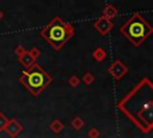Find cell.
Masks as SVG:
<instances>
[{
	"instance_id": "1",
	"label": "cell",
	"mask_w": 153,
	"mask_h": 138,
	"mask_svg": "<svg viewBox=\"0 0 153 138\" xmlns=\"http://www.w3.org/2000/svg\"><path fill=\"white\" fill-rule=\"evenodd\" d=\"M39 34L54 49L59 50L74 35V28L72 24L63 22L59 17H55L41 30Z\"/></svg>"
},
{
	"instance_id": "2",
	"label": "cell",
	"mask_w": 153,
	"mask_h": 138,
	"mask_svg": "<svg viewBox=\"0 0 153 138\" xmlns=\"http://www.w3.org/2000/svg\"><path fill=\"white\" fill-rule=\"evenodd\" d=\"M120 31L131 42L133 46L140 47L153 30L151 25L140 16V13H134L126 23L122 24Z\"/></svg>"
},
{
	"instance_id": "3",
	"label": "cell",
	"mask_w": 153,
	"mask_h": 138,
	"mask_svg": "<svg viewBox=\"0 0 153 138\" xmlns=\"http://www.w3.org/2000/svg\"><path fill=\"white\" fill-rule=\"evenodd\" d=\"M23 71L19 82L31 92L33 96H38L53 80L51 76L45 72L38 64H32Z\"/></svg>"
},
{
	"instance_id": "4",
	"label": "cell",
	"mask_w": 153,
	"mask_h": 138,
	"mask_svg": "<svg viewBox=\"0 0 153 138\" xmlns=\"http://www.w3.org/2000/svg\"><path fill=\"white\" fill-rule=\"evenodd\" d=\"M108 72L110 73V76L115 79V80H120L127 72H128V68L126 65H123V62L121 60H116L115 62H112L109 68H108Z\"/></svg>"
},
{
	"instance_id": "5",
	"label": "cell",
	"mask_w": 153,
	"mask_h": 138,
	"mask_svg": "<svg viewBox=\"0 0 153 138\" xmlns=\"http://www.w3.org/2000/svg\"><path fill=\"white\" fill-rule=\"evenodd\" d=\"M112 22L106 18L105 16H102L98 18V20L94 23V29L100 34V35H106L111 29H112Z\"/></svg>"
},
{
	"instance_id": "6",
	"label": "cell",
	"mask_w": 153,
	"mask_h": 138,
	"mask_svg": "<svg viewBox=\"0 0 153 138\" xmlns=\"http://www.w3.org/2000/svg\"><path fill=\"white\" fill-rule=\"evenodd\" d=\"M4 130L6 131V133H7L10 137H16V136L23 130V126H22L16 119H11V120H7L6 126H5Z\"/></svg>"
},
{
	"instance_id": "7",
	"label": "cell",
	"mask_w": 153,
	"mask_h": 138,
	"mask_svg": "<svg viewBox=\"0 0 153 138\" xmlns=\"http://www.w3.org/2000/svg\"><path fill=\"white\" fill-rule=\"evenodd\" d=\"M19 61L22 62V65L24 67H29V66H31L35 62V58L32 56V54L30 52L25 50L22 55H19Z\"/></svg>"
},
{
	"instance_id": "8",
	"label": "cell",
	"mask_w": 153,
	"mask_h": 138,
	"mask_svg": "<svg viewBox=\"0 0 153 138\" xmlns=\"http://www.w3.org/2000/svg\"><path fill=\"white\" fill-rule=\"evenodd\" d=\"M117 14V10L112 6V5H108L104 10H103V16H105L106 18H114Z\"/></svg>"
},
{
	"instance_id": "9",
	"label": "cell",
	"mask_w": 153,
	"mask_h": 138,
	"mask_svg": "<svg viewBox=\"0 0 153 138\" xmlns=\"http://www.w3.org/2000/svg\"><path fill=\"white\" fill-rule=\"evenodd\" d=\"M93 58L96 59V60H98V61H102V60H104L105 58H106V52L103 49V48H97L94 52H93Z\"/></svg>"
},
{
	"instance_id": "10",
	"label": "cell",
	"mask_w": 153,
	"mask_h": 138,
	"mask_svg": "<svg viewBox=\"0 0 153 138\" xmlns=\"http://www.w3.org/2000/svg\"><path fill=\"white\" fill-rule=\"evenodd\" d=\"M50 128L53 130L54 133H59V132L63 128V125H62V122H61L59 119H54L53 122L50 124Z\"/></svg>"
},
{
	"instance_id": "11",
	"label": "cell",
	"mask_w": 153,
	"mask_h": 138,
	"mask_svg": "<svg viewBox=\"0 0 153 138\" xmlns=\"http://www.w3.org/2000/svg\"><path fill=\"white\" fill-rule=\"evenodd\" d=\"M72 126H73L74 130H80V128L84 126V121L81 120V118L76 116V118L73 119V121H72Z\"/></svg>"
},
{
	"instance_id": "12",
	"label": "cell",
	"mask_w": 153,
	"mask_h": 138,
	"mask_svg": "<svg viewBox=\"0 0 153 138\" xmlns=\"http://www.w3.org/2000/svg\"><path fill=\"white\" fill-rule=\"evenodd\" d=\"M82 82L85 83V84H91L92 82H93V74L91 73V72H86L85 74H84V77H82Z\"/></svg>"
},
{
	"instance_id": "13",
	"label": "cell",
	"mask_w": 153,
	"mask_h": 138,
	"mask_svg": "<svg viewBox=\"0 0 153 138\" xmlns=\"http://www.w3.org/2000/svg\"><path fill=\"white\" fill-rule=\"evenodd\" d=\"M6 122H7V118L5 116L4 113H0V131H4V128L6 126Z\"/></svg>"
},
{
	"instance_id": "14",
	"label": "cell",
	"mask_w": 153,
	"mask_h": 138,
	"mask_svg": "<svg viewBox=\"0 0 153 138\" xmlns=\"http://www.w3.org/2000/svg\"><path fill=\"white\" fill-rule=\"evenodd\" d=\"M68 82H69V84H71L72 86H76V85L79 84V78H78L76 76H72Z\"/></svg>"
},
{
	"instance_id": "15",
	"label": "cell",
	"mask_w": 153,
	"mask_h": 138,
	"mask_svg": "<svg viewBox=\"0 0 153 138\" xmlns=\"http://www.w3.org/2000/svg\"><path fill=\"white\" fill-rule=\"evenodd\" d=\"M30 53H31V54H32V56L36 59V58L39 55V53H41V52H39V49H38V48H32V49L30 50Z\"/></svg>"
},
{
	"instance_id": "16",
	"label": "cell",
	"mask_w": 153,
	"mask_h": 138,
	"mask_svg": "<svg viewBox=\"0 0 153 138\" xmlns=\"http://www.w3.org/2000/svg\"><path fill=\"white\" fill-rule=\"evenodd\" d=\"M98 136H99V132L96 128H91V131L88 132V137H98Z\"/></svg>"
},
{
	"instance_id": "17",
	"label": "cell",
	"mask_w": 153,
	"mask_h": 138,
	"mask_svg": "<svg viewBox=\"0 0 153 138\" xmlns=\"http://www.w3.org/2000/svg\"><path fill=\"white\" fill-rule=\"evenodd\" d=\"M25 52V49H24V47H22V46H19V47H17L16 48V54L19 56V55H22L23 53Z\"/></svg>"
},
{
	"instance_id": "18",
	"label": "cell",
	"mask_w": 153,
	"mask_h": 138,
	"mask_svg": "<svg viewBox=\"0 0 153 138\" xmlns=\"http://www.w3.org/2000/svg\"><path fill=\"white\" fill-rule=\"evenodd\" d=\"M1 18H2V12L0 11V19H1Z\"/></svg>"
}]
</instances>
